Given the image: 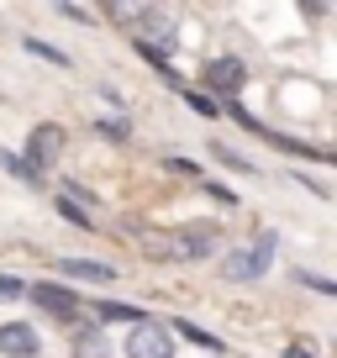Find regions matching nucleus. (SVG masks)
Returning a JSON list of instances; mask_svg holds the SVG:
<instances>
[{"label": "nucleus", "instance_id": "nucleus-1", "mask_svg": "<svg viewBox=\"0 0 337 358\" xmlns=\"http://www.w3.org/2000/svg\"><path fill=\"white\" fill-rule=\"evenodd\" d=\"M274 258V232H264L259 243H248V248H232V253L222 258V274L232 285H248V280H264V268H269Z\"/></svg>", "mask_w": 337, "mask_h": 358}, {"label": "nucleus", "instance_id": "nucleus-2", "mask_svg": "<svg viewBox=\"0 0 337 358\" xmlns=\"http://www.w3.org/2000/svg\"><path fill=\"white\" fill-rule=\"evenodd\" d=\"M27 295H32V306H37L43 316H53V322H69V327H74L79 316H85V301H79V290H69V285L37 280V285H27Z\"/></svg>", "mask_w": 337, "mask_h": 358}, {"label": "nucleus", "instance_id": "nucleus-3", "mask_svg": "<svg viewBox=\"0 0 337 358\" xmlns=\"http://www.w3.org/2000/svg\"><path fill=\"white\" fill-rule=\"evenodd\" d=\"M58 158H64V127H53V122H43L37 127L32 137H27V153H22V164L32 169L37 179L48 174V169L58 164Z\"/></svg>", "mask_w": 337, "mask_h": 358}, {"label": "nucleus", "instance_id": "nucleus-4", "mask_svg": "<svg viewBox=\"0 0 337 358\" xmlns=\"http://www.w3.org/2000/svg\"><path fill=\"white\" fill-rule=\"evenodd\" d=\"M201 79H206V90H211V101L216 95H243V85H248V64L243 58H206V69H201Z\"/></svg>", "mask_w": 337, "mask_h": 358}, {"label": "nucleus", "instance_id": "nucleus-5", "mask_svg": "<svg viewBox=\"0 0 337 358\" xmlns=\"http://www.w3.org/2000/svg\"><path fill=\"white\" fill-rule=\"evenodd\" d=\"M127 358H174V332L158 322H137L127 332Z\"/></svg>", "mask_w": 337, "mask_h": 358}, {"label": "nucleus", "instance_id": "nucleus-6", "mask_svg": "<svg viewBox=\"0 0 337 358\" xmlns=\"http://www.w3.org/2000/svg\"><path fill=\"white\" fill-rule=\"evenodd\" d=\"M0 353L6 358H37L43 353V337H37L27 322H6L0 327Z\"/></svg>", "mask_w": 337, "mask_h": 358}, {"label": "nucleus", "instance_id": "nucleus-7", "mask_svg": "<svg viewBox=\"0 0 337 358\" xmlns=\"http://www.w3.org/2000/svg\"><path fill=\"white\" fill-rule=\"evenodd\" d=\"M216 227H190V232H180L174 243H168V258H211L216 253Z\"/></svg>", "mask_w": 337, "mask_h": 358}, {"label": "nucleus", "instance_id": "nucleus-8", "mask_svg": "<svg viewBox=\"0 0 337 358\" xmlns=\"http://www.w3.org/2000/svg\"><path fill=\"white\" fill-rule=\"evenodd\" d=\"M58 268H64L69 280H85V285H116V268L101 264V258H64Z\"/></svg>", "mask_w": 337, "mask_h": 358}, {"label": "nucleus", "instance_id": "nucleus-9", "mask_svg": "<svg viewBox=\"0 0 337 358\" xmlns=\"http://www.w3.org/2000/svg\"><path fill=\"white\" fill-rule=\"evenodd\" d=\"M74 358H111V343H106L101 327H79L74 332Z\"/></svg>", "mask_w": 337, "mask_h": 358}, {"label": "nucleus", "instance_id": "nucleus-10", "mask_svg": "<svg viewBox=\"0 0 337 358\" xmlns=\"http://www.w3.org/2000/svg\"><path fill=\"white\" fill-rule=\"evenodd\" d=\"M95 316L101 322H127V327H137V322H148L137 306H127V301H95Z\"/></svg>", "mask_w": 337, "mask_h": 358}, {"label": "nucleus", "instance_id": "nucleus-11", "mask_svg": "<svg viewBox=\"0 0 337 358\" xmlns=\"http://www.w3.org/2000/svg\"><path fill=\"white\" fill-rule=\"evenodd\" d=\"M22 48L32 58H43V64H58V69H74V58L64 53V48H53V43H43V37H22Z\"/></svg>", "mask_w": 337, "mask_h": 358}, {"label": "nucleus", "instance_id": "nucleus-12", "mask_svg": "<svg viewBox=\"0 0 337 358\" xmlns=\"http://www.w3.org/2000/svg\"><path fill=\"white\" fill-rule=\"evenodd\" d=\"M211 158H222V164L232 169V174H259V164H253V158H248V153H237V148H227V143H211Z\"/></svg>", "mask_w": 337, "mask_h": 358}, {"label": "nucleus", "instance_id": "nucleus-13", "mask_svg": "<svg viewBox=\"0 0 337 358\" xmlns=\"http://www.w3.org/2000/svg\"><path fill=\"white\" fill-rule=\"evenodd\" d=\"M168 332H185L195 348H211V353H222V343H216V337L206 332V327H195V322H168Z\"/></svg>", "mask_w": 337, "mask_h": 358}, {"label": "nucleus", "instance_id": "nucleus-14", "mask_svg": "<svg viewBox=\"0 0 337 358\" xmlns=\"http://www.w3.org/2000/svg\"><path fill=\"white\" fill-rule=\"evenodd\" d=\"M58 216H64V222H74V227H85V232H90V211H85V206L74 201V195H58Z\"/></svg>", "mask_w": 337, "mask_h": 358}, {"label": "nucleus", "instance_id": "nucleus-15", "mask_svg": "<svg viewBox=\"0 0 337 358\" xmlns=\"http://www.w3.org/2000/svg\"><path fill=\"white\" fill-rule=\"evenodd\" d=\"M0 169H6L11 179H22V185H43V179H37L32 169L22 164V153H6V148H0Z\"/></svg>", "mask_w": 337, "mask_h": 358}, {"label": "nucleus", "instance_id": "nucleus-16", "mask_svg": "<svg viewBox=\"0 0 337 358\" xmlns=\"http://www.w3.org/2000/svg\"><path fill=\"white\" fill-rule=\"evenodd\" d=\"M95 132L111 137V143H127V137H132V122H127V116H101V122H95Z\"/></svg>", "mask_w": 337, "mask_h": 358}, {"label": "nucleus", "instance_id": "nucleus-17", "mask_svg": "<svg viewBox=\"0 0 337 358\" xmlns=\"http://www.w3.org/2000/svg\"><path fill=\"white\" fill-rule=\"evenodd\" d=\"M295 285H306V290H316V295H337V285L327 280V274H311V268H295Z\"/></svg>", "mask_w": 337, "mask_h": 358}, {"label": "nucleus", "instance_id": "nucleus-18", "mask_svg": "<svg viewBox=\"0 0 337 358\" xmlns=\"http://www.w3.org/2000/svg\"><path fill=\"white\" fill-rule=\"evenodd\" d=\"M290 179H295V185H306V190H311L316 201H332V185H327V179H316V174H301V169H290Z\"/></svg>", "mask_w": 337, "mask_h": 358}, {"label": "nucleus", "instance_id": "nucleus-19", "mask_svg": "<svg viewBox=\"0 0 337 358\" xmlns=\"http://www.w3.org/2000/svg\"><path fill=\"white\" fill-rule=\"evenodd\" d=\"M185 101H190V111L211 116V122H216V116H222V101H211V95H195V90H190V95H185Z\"/></svg>", "mask_w": 337, "mask_h": 358}, {"label": "nucleus", "instance_id": "nucleus-20", "mask_svg": "<svg viewBox=\"0 0 337 358\" xmlns=\"http://www.w3.org/2000/svg\"><path fill=\"white\" fill-rule=\"evenodd\" d=\"M22 295H27V285L16 274H0V301H22Z\"/></svg>", "mask_w": 337, "mask_h": 358}, {"label": "nucleus", "instance_id": "nucleus-21", "mask_svg": "<svg viewBox=\"0 0 337 358\" xmlns=\"http://www.w3.org/2000/svg\"><path fill=\"white\" fill-rule=\"evenodd\" d=\"M164 164H168V174H201V164H190V158H180V153L164 158Z\"/></svg>", "mask_w": 337, "mask_h": 358}, {"label": "nucleus", "instance_id": "nucleus-22", "mask_svg": "<svg viewBox=\"0 0 337 358\" xmlns=\"http://www.w3.org/2000/svg\"><path fill=\"white\" fill-rule=\"evenodd\" d=\"M58 11H64V16H69V22H85V27H90V22H95V11H85V6H58Z\"/></svg>", "mask_w": 337, "mask_h": 358}, {"label": "nucleus", "instance_id": "nucleus-23", "mask_svg": "<svg viewBox=\"0 0 337 358\" xmlns=\"http://www.w3.org/2000/svg\"><path fill=\"white\" fill-rule=\"evenodd\" d=\"M285 358H311V353H306L301 343H290V348H285Z\"/></svg>", "mask_w": 337, "mask_h": 358}]
</instances>
